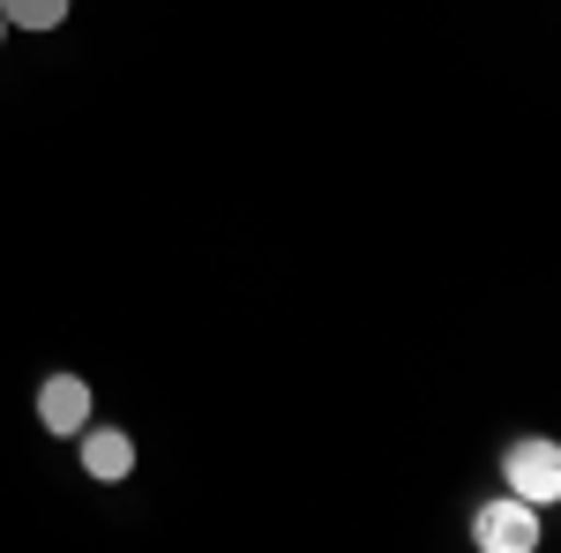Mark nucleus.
I'll use <instances>...</instances> for the list:
<instances>
[{
  "mask_svg": "<svg viewBox=\"0 0 561 553\" xmlns=\"http://www.w3.org/2000/svg\"><path fill=\"white\" fill-rule=\"evenodd\" d=\"M502 479H510L517 502L554 509V502H561V449L547 441V434H524L517 449H502Z\"/></svg>",
  "mask_w": 561,
  "mask_h": 553,
  "instance_id": "1",
  "label": "nucleus"
},
{
  "mask_svg": "<svg viewBox=\"0 0 561 553\" xmlns=\"http://www.w3.org/2000/svg\"><path fill=\"white\" fill-rule=\"evenodd\" d=\"M472 546L479 553H531L539 546V509L502 494V502H479L472 509Z\"/></svg>",
  "mask_w": 561,
  "mask_h": 553,
  "instance_id": "2",
  "label": "nucleus"
},
{
  "mask_svg": "<svg viewBox=\"0 0 561 553\" xmlns=\"http://www.w3.org/2000/svg\"><path fill=\"white\" fill-rule=\"evenodd\" d=\"M38 426L45 434H60V441H76L90 426V382L83 375H45L38 382Z\"/></svg>",
  "mask_w": 561,
  "mask_h": 553,
  "instance_id": "3",
  "label": "nucleus"
},
{
  "mask_svg": "<svg viewBox=\"0 0 561 553\" xmlns=\"http://www.w3.org/2000/svg\"><path fill=\"white\" fill-rule=\"evenodd\" d=\"M76 441H83V471L90 479H128L135 471V441L121 434V426H83Z\"/></svg>",
  "mask_w": 561,
  "mask_h": 553,
  "instance_id": "4",
  "label": "nucleus"
},
{
  "mask_svg": "<svg viewBox=\"0 0 561 553\" xmlns=\"http://www.w3.org/2000/svg\"><path fill=\"white\" fill-rule=\"evenodd\" d=\"M0 15H8V31H60L68 23V0H0Z\"/></svg>",
  "mask_w": 561,
  "mask_h": 553,
  "instance_id": "5",
  "label": "nucleus"
},
{
  "mask_svg": "<svg viewBox=\"0 0 561 553\" xmlns=\"http://www.w3.org/2000/svg\"><path fill=\"white\" fill-rule=\"evenodd\" d=\"M0 45H8V15H0Z\"/></svg>",
  "mask_w": 561,
  "mask_h": 553,
  "instance_id": "6",
  "label": "nucleus"
}]
</instances>
